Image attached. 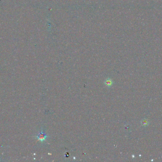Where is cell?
<instances>
[{
    "label": "cell",
    "mask_w": 162,
    "mask_h": 162,
    "mask_svg": "<svg viewBox=\"0 0 162 162\" xmlns=\"http://www.w3.org/2000/svg\"><path fill=\"white\" fill-rule=\"evenodd\" d=\"M38 139L40 141H41V142H43L45 140V139L46 138L48 137V136L47 135V134H45L42 131H41V132H40L38 135L37 137Z\"/></svg>",
    "instance_id": "6da1fadb"
},
{
    "label": "cell",
    "mask_w": 162,
    "mask_h": 162,
    "mask_svg": "<svg viewBox=\"0 0 162 162\" xmlns=\"http://www.w3.org/2000/svg\"><path fill=\"white\" fill-rule=\"evenodd\" d=\"M113 83V81L110 79H107L104 81L105 85L108 87H110L112 85Z\"/></svg>",
    "instance_id": "7a4b0ae2"
}]
</instances>
